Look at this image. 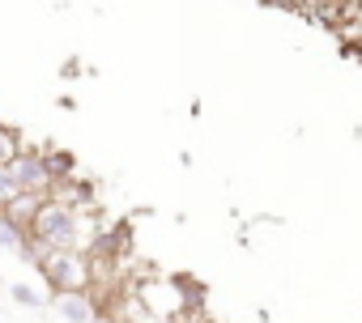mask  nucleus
Segmentation results:
<instances>
[{
    "label": "nucleus",
    "instance_id": "obj_10",
    "mask_svg": "<svg viewBox=\"0 0 362 323\" xmlns=\"http://www.w3.org/2000/svg\"><path fill=\"white\" fill-rule=\"evenodd\" d=\"M18 149H22L18 132H13V128H5V123H0V162H9V157H13Z\"/></svg>",
    "mask_w": 362,
    "mask_h": 323
},
{
    "label": "nucleus",
    "instance_id": "obj_6",
    "mask_svg": "<svg viewBox=\"0 0 362 323\" xmlns=\"http://www.w3.org/2000/svg\"><path fill=\"white\" fill-rule=\"evenodd\" d=\"M43 157H47V166H52V175H56V188H60L64 179H77V157H73L69 149H43Z\"/></svg>",
    "mask_w": 362,
    "mask_h": 323
},
{
    "label": "nucleus",
    "instance_id": "obj_9",
    "mask_svg": "<svg viewBox=\"0 0 362 323\" xmlns=\"http://www.w3.org/2000/svg\"><path fill=\"white\" fill-rule=\"evenodd\" d=\"M13 196H22V188H18V179L9 175V162H0V209H5Z\"/></svg>",
    "mask_w": 362,
    "mask_h": 323
},
{
    "label": "nucleus",
    "instance_id": "obj_11",
    "mask_svg": "<svg viewBox=\"0 0 362 323\" xmlns=\"http://www.w3.org/2000/svg\"><path fill=\"white\" fill-rule=\"evenodd\" d=\"M90 323H115V319H107V315H94V319H90Z\"/></svg>",
    "mask_w": 362,
    "mask_h": 323
},
{
    "label": "nucleus",
    "instance_id": "obj_8",
    "mask_svg": "<svg viewBox=\"0 0 362 323\" xmlns=\"http://www.w3.org/2000/svg\"><path fill=\"white\" fill-rule=\"evenodd\" d=\"M9 298H13L18 306H26V310H43V306L52 302V298H43V293H39L35 285H26V281H13V285H9Z\"/></svg>",
    "mask_w": 362,
    "mask_h": 323
},
{
    "label": "nucleus",
    "instance_id": "obj_3",
    "mask_svg": "<svg viewBox=\"0 0 362 323\" xmlns=\"http://www.w3.org/2000/svg\"><path fill=\"white\" fill-rule=\"evenodd\" d=\"M9 175L18 179V188L22 192H35V196H56V175H52V166H47V157H43V149H18L13 157H9Z\"/></svg>",
    "mask_w": 362,
    "mask_h": 323
},
{
    "label": "nucleus",
    "instance_id": "obj_4",
    "mask_svg": "<svg viewBox=\"0 0 362 323\" xmlns=\"http://www.w3.org/2000/svg\"><path fill=\"white\" fill-rule=\"evenodd\" d=\"M52 306L64 323H90L98 315V302L90 298V289H73V293H52Z\"/></svg>",
    "mask_w": 362,
    "mask_h": 323
},
{
    "label": "nucleus",
    "instance_id": "obj_5",
    "mask_svg": "<svg viewBox=\"0 0 362 323\" xmlns=\"http://www.w3.org/2000/svg\"><path fill=\"white\" fill-rule=\"evenodd\" d=\"M43 200H47V196H35V192H22V196H13V200H9L5 209H0V213H5V217H13L18 226H26V230H30V221L39 217V209H43Z\"/></svg>",
    "mask_w": 362,
    "mask_h": 323
},
{
    "label": "nucleus",
    "instance_id": "obj_1",
    "mask_svg": "<svg viewBox=\"0 0 362 323\" xmlns=\"http://www.w3.org/2000/svg\"><path fill=\"white\" fill-rule=\"evenodd\" d=\"M30 234L39 243H47V247H56V251L81 247V213H77V205H69V200H43L39 217L30 221Z\"/></svg>",
    "mask_w": 362,
    "mask_h": 323
},
{
    "label": "nucleus",
    "instance_id": "obj_7",
    "mask_svg": "<svg viewBox=\"0 0 362 323\" xmlns=\"http://www.w3.org/2000/svg\"><path fill=\"white\" fill-rule=\"evenodd\" d=\"M26 238H30V230H26V226H18L13 217H5V213H0V247H5V251H13V255H22Z\"/></svg>",
    "mask_w": 362,
    "mask_h": 323
},
{
    "label": "nucleus",
    "instance_id": "obj_2",
    "mask_svg": "<svg viewBox=\"0 0 362 323\" xmlns=\"http://www.w3.org/2000/svg\"><path fill=\"white\" fill-rule=\"evenodd\" d=\"M39 276L47 281L52 293L90 289V281H94V260H90V251H81V247H64V251H52V255L39 264Z\"/></svg>",
    "mask_w": 362,
    "mask_h": 323
},
{
    "label": "nucleus",
    "instance_id": "obj_12",
    "mask_svg": "<svg viewBox=\"0 0 362 323\" xmlns=\"http://www.w3.org/2000/svg\"><path fill=\"white\" fill-rule=\"evenodd\" d=\"M332 5H358V0H332Z\"/></svg>",
    "mask_w": 362,
    "mask_h": 323
}]
</instances>
